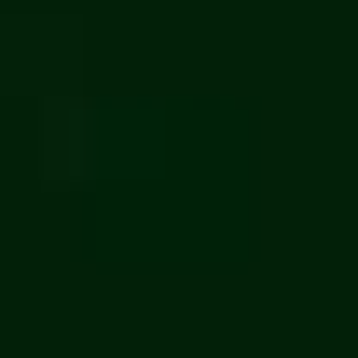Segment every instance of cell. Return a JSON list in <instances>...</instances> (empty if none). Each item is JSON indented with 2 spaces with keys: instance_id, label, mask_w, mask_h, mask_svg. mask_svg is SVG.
I'll return each mask as SVG.
<instances>
[{
  "instance_id": "cell-1",
  "label": "cell",
  "mask_w": 358,
  "mask_h": 358,
  "mask_svg": "<svg viewBox=\"0 0 358 358\" xmlns=\"http://www.w3.org/2000/svg\"><path fill=\"white\" fill-rule=\"evenodd\" d=\"M0 69L14 83H69V14H14L0 28Z\"/></svg>"
},
{
  "instance_id": "cell-2",
  "label": "cell",
  "mask_w": 358,
  "mask_h": 358,
  "mask_svg": "<svg viewBox=\"0 0 358 358\" xmlns=\"http://www.w3.org/2000/svg\"><path fill=\"white\" fill-rule=\"evenodd\" d=\"M42 166H55V179H83V166H96V124H83V110H55V124H42Z\"/></svg>"
}]
</instances>
